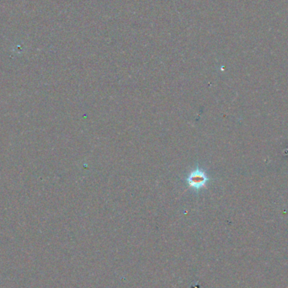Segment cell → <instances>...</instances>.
Here are the masks:
<instances>
[{"label": "cell", "instance_id": "1", "mask_svg": "<svg viewBox=\"0 0 288 288\" xmlns=\"http://www.w3.org/2000/svg\"><path fill=\"white\" fill-rule=\"evenodd\" d=\"M208 175L204 172L203 170L197 168L190 173L187 177V184L191 188L194 190H201L205 187L208 183Z\"/></svg>", "mask_w": 288, "mask_h": 288}]
</instances>
